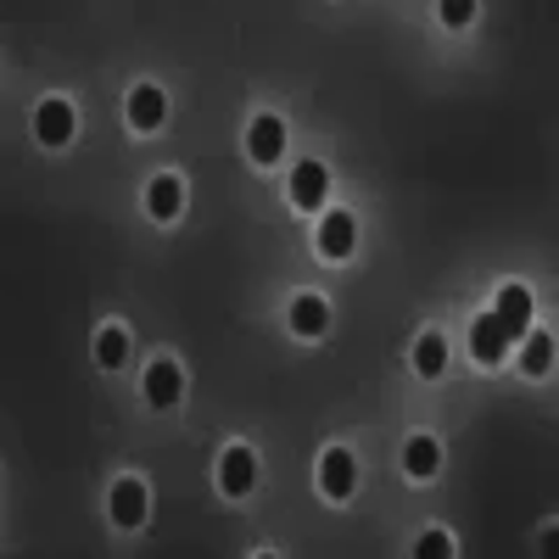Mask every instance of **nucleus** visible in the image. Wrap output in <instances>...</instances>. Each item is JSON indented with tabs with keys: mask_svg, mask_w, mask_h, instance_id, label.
Instances as JSON below:
<instances>
[{
	"mask_svg": "<svg viewBox=\"0 0 559 559\" xmlns=\"http://www.w3.org/2000/svg\"><path fill=\"white\" fill-rule=\"evenodd\" d=\"M107 515H112V526H123V532H134V526H146V481H134V476L112 481V498H107Z\"/></svg>",
	"mask_w": 559,
	"mask_h": 559,
	"instance_id": "1",
	"label": "nucleus"
},
{
	"mask_svg": "<svg viewBox=\"0 0 559 559\" xmlns=\"http://www.w3.org/2000/svg\"><path fill=\"white\" fill-rule=\"evenodd\" d=\"M353 487H358V459L347 448H331L319 459V492L324 498H353Z\"/></svg>",
	"mask_w": 559,
	"mask_h": 559,
	"instance_id": "2",
	"label": "nucleus"
},
{
	"mask_svg": "<svg viewBox=\"0 0 559 559\" xmlns=\"http://www.w3.org/2000/svg\"><path fill=\"white\" fill-rule=\"evenodd\" d=\"M280 152H286V123H280L274 112L252 118V129H247V157L269 168V163H280Z\"/></svg>",
	"mask_w": 559,
	"mask_h": 559,
	"instance_id": "3",
	"label": "nucleus"
},
{
	"mask_svg": "<svg viewBox=\"0 0 559 559\" xmlns=\"http://www.w3.org/2000/svg\"><path fill=\"white\" fill-rule=\"evenodd\" d=\"M218 487H224L229 498H247V492L258 487V459H252V448H229V453L218 459Z\"/></svg>",
	"mask_w": 559,
	"mask_h": 559,
	"instance_id": "4",
	"label": "nucleus"
},
{
	"mask_svg": "<svg viewBox=\"0 0 559 559\" xmlns=\"http://www.w3.org/2000/svg\"><path fill=\"white\" fill-rule=\"evenodd\" d=\"M140 392H146L152 408H174L179 392H185V369H179L174 358H157V364L146 369V386H140Z\"/></svg>",
	"mask_w": 559,
	"mask_h": 559,
	"instance_id": "5",
	"label": "nucleus"
},
{
	"mask_svg": "<svg viewBox=\"0 0 559 559\" xmlns=\"http://www.w3.org/2000/svg\"><path fill=\"white\" fill-rule=\"evenodd\" d=\"M73 107L62 102V96H51V102H39V112H34V134L45 140V146H68L73 140Z\"/></svg>",
	"mask_w": 559,
	"mask_h": 559,
	"instance_id": "6",
	"label": "nucleus"
},
{
	"mask_svg": "<svg viewBox=\"0 0 559 559\" xmlns=\"http://www.w3.org/2000/svg\"><path fill=\"white\" fill-rule=\"evenodd\" d=\"M503 347H509L503 319H498V313H481V319L471 324V353H476V364H503Z\"/></svg>",
	"mask_w": 559,
	"mask_h": 559,
	"instance_id": "7",
	"label": "nucleus"
},
{
	"mask_svg": "<svg viewBox=\"0 0 559 559\" xmlns=\"http://www.w3.org/2000/svg\"><path fill=\"white\" fill-rule=\"evenodd\" d=\"M163 118H168V102H163V90H157V84H140V90H129V123H134L140 134L163 129Z\"/></svg>",
	"mask_w": 559,
	"mask_h": 559,
	"instance_id": "8",
	"label": "nucleus"
},
{
	"mask_svg": "<svg viewBox=\"0 0 559 559\" xmlns=\"http://www.w3.org/2000/svg\"><path fill=\"white\" fill-rule=\"evenodd\" d=\"M492 313L503 319L509 342H515V336H526V331H532V292H526V286H503V292H498V308H492Z\"/></svg>",
	"mask_w": 559,
	"mask_h": 559,
	"instance_id": "9",
	"label": "nucleus"
},
{
	"mask_svg": "<svg viewBox=\"0 0 559 559\" xmlns=\"http://www.w3.org/2000/svg\"><path fill=\"white\" fill-rule=\"evenodd\" d=\"M324 191H331V174H324V163H297L292 168V202L297 207H324Z\"/></svg>",
	"mask_w": 559,
	"mask_h": 559,
	"instance_id": "10",
	"label": "nucleus"
},
{
	"mask_svg": "<svg viewBox=\"0 0 559 559\" xmlns=\"http://www.w3.org/2000/svg\"><path fill=\"white\" fill-rule=\"evenodd\" d=\"M353 241H358L353 213H324V224H319V252H324V258H347Z\"/></svg>",
	"mask_w": 559,
	"mask_h": 559,
	"instance_id": "11",
	"label": "nucleus"
},
{
	"mask_svg": "<svg viewBox=\"0 0 559 559\" xmlns=\"http://www.w3.org/2000/svg\"><path fill=\"white\" fill-rule=\"evenodd\" d=\"M292 331L297 336H324V331H331V302H324V297H297L292 302Z\"/></svg>",
	"mask_w": 559,
	"mask_h": 559,
	"instance_id": "12",
	"label": "nucleus"
},
{
	"mask_svg": "<svg viewBox=\"0 0 559 559\" xmlns=\"http://www.w3.org/2000/svg\"><path fill=\"white\" fill-rule=\"evenodd\" d=\"M179 202H185V185H179L174 174H157V179L146 185V213H152V218H163V224L179 218Z\"/></svg>",
	"mask_w": 559,
	"mask_h": 559,
	"instance_id": "13",
	"label": "nucleus"
},
{
	"mask_svg": "<svg viewBox=\"0 0 559 559\" xmlns=\"http://www.w3.org/2000/svg\"><path fill=\"white\" fill-rule=\"evenodd\" d=\"M437 464H442V448H437V437H414V442L403 448V471H408L414 481L437 476Z\"/></svg>",
	"mask_w": 559,
	"mask_h": 559,
	"instance_id": "14",
	"label": "nucleus"
},
{
	"mask_svg": "<svg viewBox=\"0 0 559 559\" xmlns=\"http://www.w3.org/2000/svg\"><path fill=\"white\" fill-rule=\"evenodd\" d=\"M521 369L526 376H548L554 369V336L548 331H526L521 336Z\"/></svg>",
	"mask_w": 559,
	"mask_h": 559,
	"instance_id": "15",
	"label": "nucleus"
},
{
	"mask_svg": "<svg viewBox=\"0 0 559 559\" xmlns=\"http://www.w3.org/2000/svg\"><path fill=\"white\" fill-rule=\"evenodd\" d=\"M414 369H419L426 381H437L442 369H448V342H442L437 331H431V336H419V347H414Z\"/></svg>",
	"mask_w": 559,
	"mask_h": 559,
	"instance_id": "16",
	"label": "nucleus"
},
{
	"mask_svg": "<svg viewBox=\"0 0 559 559\" xmlns=\"http://www.w3.org/2000/svg\"><path fill=\"white\" fill-rule=\"evenodd\" d=\"M129 358V331H123V324H107V331L96 336V364L102 369H118Z\"/></svg>",
	"mask_w": 559,
	"mask_h": 559,
	"instance_id": "17",
	"label": "nucleus"
},
{
	"mask_svg": "<svg viewBox=\"0 0 559 559\" xmlns=\"http://www.w3.org/2000/svg\"><path fill=\"white\" fill-rule=\"evenodd\" d=\"M437 12H442V23H448V28H464V23L476 17V0H442Z\"/></svg>",
	"mask_w": 559,
	"mask_h": 559,
	"instance_id": "18",
	"label": "nucleus"
},
{
	"mask_svg": "<svg viewBox=\"0 0 559 559\" xmlns=\"http://www.w3.org/2000/svg\"><path fill=\"white\" fill-rule=\"evenodd\" d=\"M414 554H426V559H442V554H453V543H448V532H426L419 537V548Z\"/></svg>",
	"mask_w": 559,
	"mask_h": 559,
	"instance_id": "19",
	"label": "nucleus"
},
{
	"mask_svg": "<svg viewBox=\"0 0 559 559\" xmlns=\"http://www.w3.org/2000/svg\"><path fill=\"white\" fill-rule=\"evenodd\" d=\"M543 554H559V532H548V537H543Z\"/></svg>",
	"mask_w": 559,
	"mask_h": 559,
	"instance_id": "20",
	"label": "nucleus"
}]
</instances>
